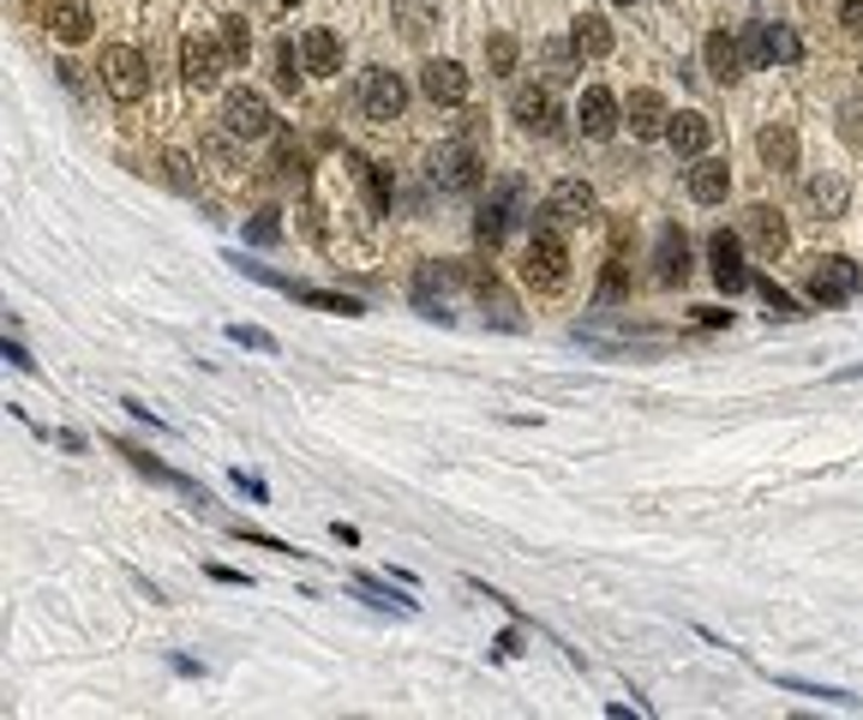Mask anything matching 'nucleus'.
Returning a JSON list of instances; mask_svg holds the SVG:
<instances>
[{
	"mask_svg": "<svg viewBox=\"0 0 863 720\" xmlns=\"http://www.w3.org/2000/svg\"><path fill=\"white\" fill-rule=\"evenodd\" d=\"M522 283L534 295H564L570 288V246L558 229H534L522 246Z\"/></svg>",
	"mask_w": 863,
	"mask_h": 720,
	"instance_id": "1",
	"label": "nucleus"
},
{
	"mask_svg": "<svg viewBox=\"0 0 863 720\" xmlns=\"http://www.w3.org/2000/svg\"><path fill=\"white\" fill-rule=\"evenodd\" d=\"M480 169H486V151L468 139H444L438 151H431L426 163V181L444 186V193H468V186H480Z\"/></svg>",
	"mask_w": 863,
	"mask_h": 720,
	"instance_id": "2",
	"label": "nucleus"
},
{
	"mask_svg": "<svg viewBox=\"0 0 863 720\" xmlns=\"http://www.w3.org/2000/svg\"><path fill=\"white\" fill-rule=\"evenodd\" d=\"M97 72H102V91H109L114 102H139L144 91H151V61H144L132 42H109Z\"/></svg>",
	"mask_w": 863,
	"mask_h": 720,
	"instance_id": "3",
	"label": "nucleus"
},
{
	"mask_svg": "<svg viewBox=\"0 0 863 720\" xmlns=\"http://www.w3.org/2000/svg\"><path fill=\"white\" fill-rule=\"evenodd\" d=\"M857 264L845 258V253H815L810 258V276H803V295H810L815 306H845L857 295Z\"/></svg>",
	"mask_w": 863,
	"mask_h": 720,
	"instance_id": "4",
	"label": "nucleus"
},
{
	"mask_svg": "<svg viewBox=\"0 0 863 720\" xmlns=\"http://www.w3.org/2000/svg\"><path fill=\"white\" fill-rule=\"evenodd\" d=\"M510 114L516 126L528 132V139H558L564 132V109H558V84H522V91L510 97Z\"/></svg>",
	"mask_w": 863,
	"mask_h": 720,
	"instance_id": "5",
	"label": "nucleus"
},
{
	"mask_svg": "<svg viewBox=\"0 0 863 720\" xmlns=\"http://www.w3.org/2000/svg\"><path fill=\"white\" fill-rule=\"evenodd\" d=\"M234 271L252 276V283H271V288H282V295H288V301H301V306H318V313H342V318H354V313H361V301L336 295V288H312V283H294V276H276V271H264V264L234 258Z\"/></svg>",
	"mask_w": 863,
	"mask_h": 720,
	"instance_id": "6",
	"label": "nucleus"
},
{
	"mask_svg": "<svg viewBox=\"0 0 863 720\" xmlns=\"http://www.w3.org/2000/svg\"><path fill=\"white\" fill-rule=\"evenodd\" d=\"M588 216H593V186L570 174V181H558L552 193L540 199V223H534V229H558V234H570V229H582Z\"/></svg>",
	"mask_w": 863,
	"mask_h": 720,
	"instance_id": "7",
	"label": "nucleus"
},
{
	"mask_svg": "<svg viewBox=\"0 0 863 720\" xmlns=\"http://www.w3.org/2000/svg\"><path fill=\"white\" fill-rule=\"evenodd\" d=\"M738 234H743V246L762 253V258H780L785 246H792V229H785L780 204H750V211L738 216Z\"/></svg>",
	"mask_w": 863,
	"mask_h": 720,
	"instance_id": "8",
	"label": "nucleus"
},
{
	"mask_svg": "<svg viewBox=\"0 0 863 720\" xmlns=\"http://www.w3.org/2000/svg\"><path fill=\"white\" fill-rule=\"evenodd\" d=\"M222 132H234V139H271L276 132L271 102H264L258 91H229L222 97Z\"/></svg>",
	"mask_w": 863,
	"mask_h": 720,
	"instance_id": "9",
	"label": "nucleus"
},
{
	"mask_svg": "<svg viewBox=\"0 0 863 720\" xmlns=\"http://www.w3.org/2000/svg\"><path fill=\"white\" fill-rule=\"evenodd\" d=\"M361 109H366V121H396V114L408 109V84H402V72L366 67L361 72Z\"/></svg>",
	"mask_w": 863,
	"mask_h": 720,
	"instance_id": "10",
	"label": "nucleus"
},
{
	"mask_svg": "<svg viewBox=\"0 0 863 720\" xmlns=\"http://www.w3.org/2000/svg\"><path fill=\"white\" fill-rule=\"evenodd\" d=\"M222 67H229V54H222L216 37H181V79L192 84V91H216L222 84Z\"/></svg>",
	"mask_w": 863,
	"mask_h": 720,
	"instance_id": "11",
	"label": "nucleus"
},
{
	"mask_svg": "<svg viewBox=\"0 0 863 720\" xmlns=\"http://www.w3.org/2000/svg\"><path fill=\"white\" fill-rule=\"evenodd\" d=\"M743 49H750V61H780V67L803 61V42H798L792 24H768V19L743 24Z\"/></svg>",
	"mask_w": 863,
	"mask_h": 720,
	"instance_id": "12",
	"label": "nucleus"
},
{
	"mask_svg": "<svg viewBox=\"0 0 863 720\" xmlns=\"http://www.w3.org/2000/svg\"><path fill=\"white\" fill-rule=\"evenodd\" d=\"M708 264H713V283H720V295H743V288L755 283V271L743 264V234H713L708 241Z\"/></svg>",
	"mask_w": 863,
	"mask_h": 720,
	"instance_id": "13",
	"label": "nucleus"
},
{
	"mask_svg": "<svg viewBox=\"0 0 863 720\" xmlns=\"http://www.w3.org/2000/svg\"><path fill=\"white\" fill-rule=\"evenodd\" d=\"M576 126H582V139H612L623 126V102L606 84H588L582 102H576Z\"/></svg>",
	"mask_w": 863,
	"mask_h": 720,
	"instance_id": "14",
	"label": "nucleus"
},
{
	"mask_svg": "<svg viewBox=\"0 0 863 720\" xmlns=\"http://www.w3.org/2000/svg\"><path fill=\"white\" fill-rule=\"evenodd\" d=\"M420 91H426V102H438V109H463L468 102V67L438 54V61L420 67Z\"/></svg>",
	"mask_w": 863,
	"mask_h": 720,
	"instance_id": "15",
	"label": "nucleus"
},
{
	"mask_svg": "<svg viewBox=\"0 0 863 720\" xmlns=\"http://www.w3.org/2000/svg\"><path fill=\"white\" fill-rule=\"evenodd\" d=\"M702 61H708V72L720 84H732V79H743L750 72V49H743V31H708V42H702Z\"/></svg>",
	"mask_w": 863,
	"mask_h": 720,
	"instance_id": "16",
	"label": "nucleus"
},
{
	"mask_svg": "<svg viewBox=\"0 0 863 720\" xmlns=\"http://www.w3.org/2000/svg\"><path fill=\"white\" fill-rule=\"evenodd\" d=\"M623 121H630L636 139H666V126H672V109H666L660 91H630V102H623Z\"/></svg>",
	"mask_w": 863,
	"mask_h": 720,
	"instance_id": "17",
	"label": "nucleus"
},
{
	"mask_svg": "<svg viewBox=\"0 0 863 720\" xmlns=\"http://www.w3.org/2000/svg\"><path fill=\"white\" fill-rule=\"evenodd\" d=\"M666 144L696 163V156H708V144H713V121L702 109H683V114H672V126H666Z\"/></svg>",
	"mask_w": 863,
	"mask_h": 720,
	"instance_id": "18",
	"label": "nucleus"
},
{
	"mask_svg": "<svg viewBox=\"0 0 863 720\" xmlns=\"http://www.w3.org/2000/svg\"><path fill=\"white\" fill-rule=\"evenodd\" d=\"M803 199H810V211L822 216V223H833V216H845V204H852V186H845V174L822 169V174L803 181Z\"/></svg>",
	"mask_w": 863,
	"mask_h": 720,
	"instance_id": "19",
	"label": "nucleus"
},
{
	"mask_svg": "<svg viewBox=\"0 0 863 720\" xmlns=\"http://www.w3.org/2000/svg\"><path fill=\"white\" fill-rule=\"evenodd\" d=\"M91 24H97L91 0H49V31L61 37L67 49H79V42H91Z\"/></svg>",
	"mask_w": 863,
	"mask_h": 720,
	"instance_id": "20",
	"label": "nucleus"
},
{
	"mask_svg": "<svg viewBox=\"0 0 863 720\" xmlns=\"http://www.w3.org/2000/svg\"><path fill=\"white\" fill-rule=\"evenodd\" d=\"M755 156H762V169H773V174L798 169V132L785 121H768L762 132H755Z\"/></svg>",
	"mask_w": 863,
	"mask_h": 720,
	"instance_id": "21",
	"label": "nucleus"
},
{
	"mask_svg": "<svg viewBox=\"0 0 863 720\" xmlns=\"http://www.w3.org/2000/svg\"><path fill=\"white\" fill-rule=\"evenodd\" d=\"M653 264H660L653 276H660L666 288H683V283H690V241H683V229H666V234H660V246H653Z\"/></svg>",
	"mask_w": 863,
	"mask_h": 720,
	"instance_id": "22",
	"label": "nucleus"
},
{
	"mask_svg": "<svg viewBox=\"0 0 863 720\" xmlns=\"http://www.w3.org/2000/svg\"><path fill=\"white\" fill-rule=\"evenodd\" d=\"M301 54H306L312 79H336V72H342V37L324 31V24H312V31L301 37Z\"/></svg>",
	"mask_w": 863,
	"mask_h": 720,
	"instance_id": "23",
	"label": "nucleus"
},
{
	"mask_svg": "<svg viewBox=\"0 0 863 720\" xmlns=\"http://www.w3.org/2000/svg\"><path fill=\"white\" fill-rule=\"evenodd\" d=\"M732 193V169L720 163V156H696L690 163V199L696 204H725Z\"/></svg>",
	"mask_w": 863,
	"mask_h": 720,
	"instance_id": "24",
	"label": "nucleus"
},
{
	"mask_svg": "<svg viewBox=\"0 0 863 720\" xmlns=\"http://www.w3.org/2000/svg\"><path fill=\"white\" fill-rule=\"evenodd\" d=\"M576 72H582V49H576L570 37H546L540 42V79L546 84H570Z\"/></svg>",
	"mask_w": 863,
	"mask_h": 720,
	"instance_id": "25",
	"label": "nucleus"
},
{
	"mask_svg": "<svg viewBox=\"0 0 863 720\" xmlns=\"http://www.w3.org/2000/svg\"><path fill=\"white\" fill-rule=\"evenodd\" d=\"M570 42L582 49V61H606V54H612V19H606V12H576Z\"/></svg>",
	"mask_w": 863,
	"mask_h": 720,
	"instance_id": "26",
	"label": "nucleus"
},
{
	"mask_svg": "<svg viewBox=\"0 0 863 720\" xmlns=\"http://www.w3.org/2000/svg\"><path fill=\"white\" fill-rule=\"evenodd\" d=\"M216 42H222V54H229V67H246V54H252V24L234 12V19L216 24Z\"/></svg>",
	"mask_w": 863,
	"mask_h": 720,
	"instance_id": "27",
	"label": "nucleus"
},
{
	"mask_svg": "<svg viewBox=\"0 0 863 720\" xmlns=\"http://www.w3.org/2000/svg\"><path fill=\"white\" fill-rule=\"evenodd\" d=\"M354 174H361V186H366L372 211H390V199H396V181H390V169H378V163H361V156H354Z\"/></svg>",
	"mask_w": 863,
	"mask_h": 720,
	"instance_id": "28",
	"label": "nucleus"
},
{
	"mask_svg": "<svg viewBox=\"0 0 863 720\" xmlns=\"http://www.w3.org/2000/svg\"><path fill=\"white\" fill-rule=\"evenodd\" d=\"M516 61H522V42H516L510 31H493V37H486V67H493V79H510Z\"/></svg>",
	"mask_w": 863,
	"mask_h": 720,
	"instance_id": "29",
	"label": "nucleus"
},
{
	"mask_svg": "<svg viewBox=\"0 0 863 720\" xmlns=\"http://www.w3.org/2000/svg\"><path fill=\"white\" fill-rule=\"evenodd\" d=\"M755 295H762V306H768V318H780V325H798V301L792 295H785V288L780 283H773V276H755Z\"/></svg>",
	"mask_w": 863,
	"mask_h": 720,
	"instance_id": "30",
	"label": "nucleus"
},
{
	"mask_svg": "<svg viewBox=\"0 0 863 720\" xmlns=\"http://www.w3.org/2000/svg\"><path fill=\"white\" fill-rule=\"evenodd\" d=\"M306 79V54H294V42H276V91L294 97Z\"/></svg>",
	"mask_w": 863,
	"mask_h": 720,
	"instance_id": "31",
	"label": "nucleus"
},
{
	"mask_svg": "<svg viewBox=\"0 0 863 720\" xmlns=\"http://www.w3.org/2000/svg\"><path fill=\"white\" fill-rule=\"evenodd\" d=\"M396 19H402V37L420 42V37L431 31V19H438V12H431L426 0H396Z\"/></svg>",
	"mask_w": 863,
	"mask_h": 720,
	"instance_id": "32",
	"label": "nucleus"
},
{
	"mask_svg": "<svg viewBox=\"0 0 863 720\" xmlns=\"http://www.w3.org/2000/svg\"><path fill=\"white\" fill-rule=\"evenodd\" d=\"M162 181H169L174 193H199V174H192V156H186V151H169V156H162Z\"/></svg>",
	"mask_w": 863,
	"mask_h": 720,
	"instance_id": "33",
	"label": "nucleus"
},
{
	"mask_svg": "<svg viewBox=\"0 0 863 720\" xmlns=\"http://www.w3.org/2000/svg\"><path fill=\"white\" fill-rule=\"evenodd\" d=\"M276 169L282 174H306V144L294 132H276Z\"/></svg>",
	"mask_w": 863,
	"mask_h": 720,
	"instance_id": "34",
	"label": "nucleus"
},
{
	"mask_svg": "<svg viewBox=\"0 0 863 720\" xmlns=\"http://www.w3.org/2000/svg\"><path fill=\"white\" fill-rule=\"evenodd\" d=\"M785 690H798V697H822V702H840V709H857L852 690H833V684H810V679H780Z\"/></svg>",
	"mask_w": 863,
	"mask_h": 720,
	"instance_id": "35",
	"label": "nucleus"
},
{
	"mask_svg": "<svg viewBox=\"0 0 863 720\" xmlns=\"http://www.w3.org/2000/svg\"><path fill=\"white\" fill-rule=\"evenodd\" d=\"M229 343L258 348V355H276V336H271V331H258V325H229Z\"/></svg>",
	"mask_w": 863,
	"mask_h": 720,
	"instance_id": "36",
	"label": "nucleus"
},
{
	"mask_svg": "<svg viewBox=\"0 0 863 720\" xmlns=\"http://www.w3.org/2000/svg\"><path fill=\"white\" fill-rule=\"evenodd\" d=\"M246 241H258V246H276L282 241V223H276V211H258L246 223Z\"/></svg>",
	"mask_w": 863,
	"mask_h": 720,
	"instance_id": "37",
	"label": "nucleus"
},
{
	"mask_svg": "<svg viewBox=\"0 0 863 720\" xmlns=\"http://www.w3.org/2000/svg\"><path fill=\"white\" fill-rule=\"evenodd\" d=\"M456 139H468V144H480V151H486V144H493V132H486V114L468 109L463 121H456Z\"/></svg>",
	"mask_w": 863,
	"mask_h": 720,
	"instance_id": "38",
	"label": "nucleus"
},
{
	"mask_svg": "<svg viewBox=\"0 0 863 720\" xmlns=\"http://www.w3.org/2000/svg\"><path fill=\"white\" fill-rule=\"evenodd\" d=\"M623 288H630V276H623V264L612 258V264H606V276H600V306H606V301H618Z\"/></svg>",
	"mask_w": 863,
	"mask_h": 720,
	"instance_id": "39",
	"label": "nucleus"
},
{
	"mask_svg": "<svg viewBox=\"0 0 863 720\" xmlns=\"http://www.w3.org/2000/svg\"><path fill=\"white\" fill-rule=\"evenodd\" d=\"M840 24L852 37H863V0H840Z\"/></svg>",
	"mask_w": 863,
	"mask_h": 720,
	"instance_id": "40",
	"label": "nucleus"
},
{
	"mask_svg": "<svg viewBox=\"0 0 863 720\" xmlns=\"http://www.w3.org/2000/svg\"><path fill=\"white\" fill-rule=\"evenodd\" d=\"M234 487H241V493H252V498H258V505H264V498H271V487H264V480H252L246 468H234Z\"/></svg>",
	"mask_w": 863,
	"mask_h": 720,
	"instance_id": "41",
	"label": "nucleus"
},
{
	"mask_svg": "<svg viewBox=\"0 0 863 720\" xmlns=\"http://www.w3.org/2000/svg\"><path fill=\"white\" fill-rule=\"evenodd\" d=\"M696 318H702L708 331H713V325H732V313H725V306H696Z\"/></svg>",
	"mask_w": 863,
	"mask_h": 720,
	"instance_id": "42",
	"label": "nucleus"
},
{
	"mask_svg": "<svg viewBox=\"0 0 863 720\" xmlns=\"http://www.w3.org/2000/svg\"><path fill=\"white\" fill-rule=\"evenodd\" d=\"M7 361H12V366H19V373H37V361H31V355H24V348H19V343H7Z\"/></svg>",
	"mask_w": 863,
	"mask_h": 720,
	"instance_id": "43",
	"label": "nucleus"
},
{
	"mask_svg": "<svg viewBox=\"0 0 863 720\" xmlns=\"http://www.w3.org/2000/svg\"><path fill=\"white\" fill-rule=\"evenodd\" d=\"M211 577H216V582H229V589H241V582H246L241 570H229V565H211Z\"/></svg>",
	"mask_w": 863,
	"mask_h": 720,
	"instance_id": "44",
	"label": "nucleus"
},
{
	"mask_svg": "<svg viewBox=\"0 0 863 720\" xmlns=\"http://www.w3.org/2000/svg\"><path fill=\"white\" fill-rule=\"evenodd\" d=\"M612 7H630V0H612Z\"/></svg>",
	"mask_w": 863,
	"mask_h": 720,
	"instance_id": "45",
	"label": "nucleus"
},
{
	"mask_svg": "<svg viewBox=\"0 0 863 720\" xmlns=\"http://www.w3.org/2000/svg\"><path fill=\"white\" fill-rule=\"evenodd\" d=\"M282 7H294V0H282Z\"/></svg>",
	"mask_w": 863,
	"mask_h": 720,
	"instance_id": "46",
	"label": "nucleus"
}]
</instances>
